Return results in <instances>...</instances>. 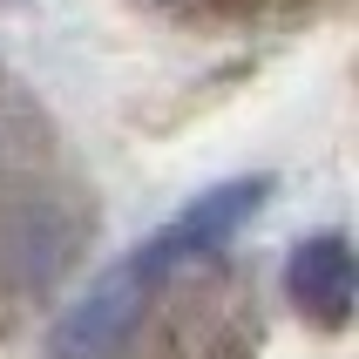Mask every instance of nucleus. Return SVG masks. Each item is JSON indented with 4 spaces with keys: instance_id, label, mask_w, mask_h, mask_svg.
<instances>
[{
    "instance_id": "f257e3e1",
    "label": "nucleus",
    "mask_w": 359,
    "mask_h": 359,
    "mask_svg": "<svg viewBox=\"0 0 359 359\" xmlns=\"http://www.w3.org/2000/svg\"><path fill=\"white\" fill-rule=\"evenodd\" d=\"M163 285H170V271L142 244H129L116 264H102L95 278L61 305L55 332H48V359H116V353H129V339L142 332Z\"/></svg>"
},
{
    "instance_id": "f03ea898",
    "label": "nucleus",
    "mask_w": 359,
    "mask_h": 359,
    "mask_svg": "<svg viewBox=\"0 0 359 359\" xmlns=\"http://www.w3.org/2000/svg\"><path fill=\"white\" fill-rule=\"evenodd\" d=\"M95 231V210L68 190H34L0 210V285L7 292H48L75 271L81 244Z\"/></svg>"
},
{
    "instance_id": "7ed1b4c3",
    "label": "nucleus",
    "mask_w": 359,
    "mask_h": 359,
    "mask_svg": "<svg viewBox=\"0 0 359 359\" xmlns=\"http://www.w3.org/2000/svg\"><path fill=\"white\" fill-rule=\"evenodd\" d=\"M278 197V177H264V170H251V177H231V183H210L203 197H190L177 210V217H163L149 238H142V251L177 278L183 264H203L217 258L224 244L238 238V231H251V217H258L264 203Z\"/></svg>"
},
{
    "instance_id": "20e7f679",
    "label": "nucleus",
    "mask_w": 359,
    "mask_h": 359,
    "mask_svg": "<svg viewBox=\"0 0 359 359\" xmlns=\"http://www.w3.org/2000/svg\"><path fill=\"white\" fill-rule=\"evenodd\" d=\"M285 299L305 325L319 332H346L359 305V264H353V238L346 231H312L285 251Z\"/></svg>"
},
{
    "instance_id": "39448f33",
    "label": "nucleus",
    "mask_w": 359,
    "mask_h": 359,
    "mask_svg": "<svg viewBox=\"0 0 359 359\" xmlns=\"http://www.w3.org/2000/svg\"><path fill=\"white\" fill-rule=\"evenodd\" d=\"M7 163H14V142H7V129H0V177H7Z\"/></svg>"
},
{
    "instance_id": "423d86ee",
    "label": "nucleus",
    "mask_w": 359,
    "mask_h": 359,
    "mask_svg": "<svg viewBox=\"0 0 359 359\" xmlns=\"http://www.w3.org/2000/svg\"><path fill=\"white\" fill-rule=\"evenodd\" d=\"M156 7H203V0H156Z\"/></svg>"
}]
</instances>
